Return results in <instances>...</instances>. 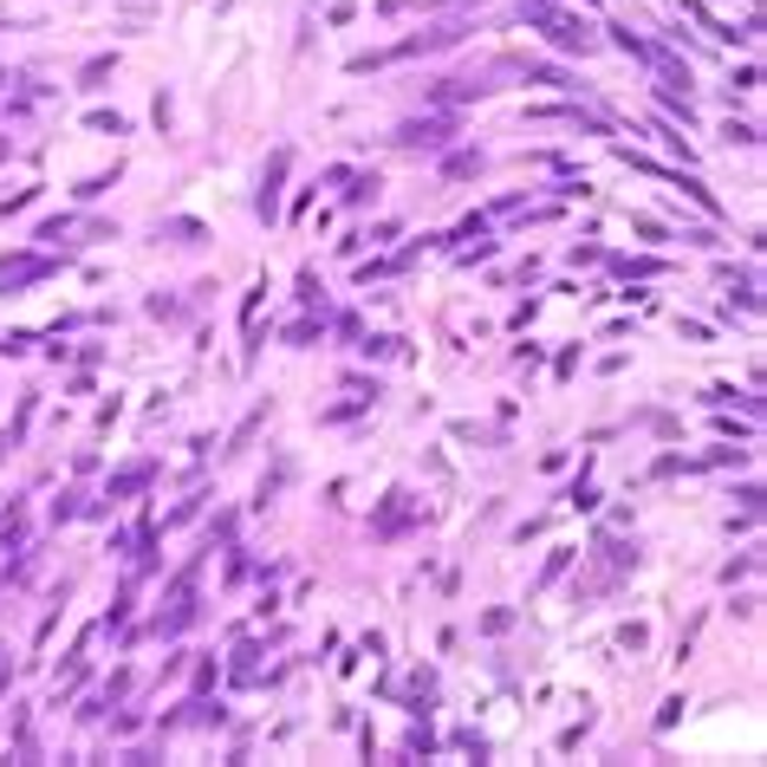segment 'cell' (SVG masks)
Segmentation results:
<instances>
[{
  "label": "cell",
  "mask_w": 767,
  "mask_h": 767,
  "mask_svg": "<svg viewBox=\"0 0 767 767\" xmlns=\"http://www.w3.org/2000/svg\"><path fill=\"white\" fill-rule=\"evenodd\" d=\"M442 138H449V118H410V124H397V143L404 150H423V143L436 150Z\"/></svg>",
  "instance_id": "1"
},
{
  "label": "cell",
  "mask_w": 767,
  "mask_h": 767,
  "mask_svg": "<svg viewBox=\"0 0 767 767\" xmlns=\"http://www.w3.org/2000/svg\"><path fill=\"white\" fill-rule=\"evenodd\" d=\"M280 176H286V150H274V163H267V176H261V196H254L261 221H274L280 215Z\"/></svg>",
  "instance_id": "2"
},
{
  "label": "cell",
  "mask_w": 767,
  "mask_h": 767,
  "mask_svg": "<svg viewBox=\"0 0 767 767\" xmlns=\"http://www.w3.org/2000/svg\"><path fill=\"white\" fill-rule=\"evenodd\" d=\"M40 274H46V261H13V267L0 261V286H20V280H40Z\"/></svg>",
  "instance_id": "3"
},
{
  "label": "cell",
  "mask_w": 767,
  "mask_h": 767,
  "mask_svg": "<svg viewBox=\"0 0 767 767\" xmlns=\"http://www.w3.org/2000/svg\"><path fill=\"white\" fill-rule=\"evenodd\" d=\"M397 527H404V494H391V507H384V514H377V534H384V540H391V534H397Z\"/></svg>",
  "instance_id": "4"
},
{
  "label": "cell",
  "mask_w": 767,
  "mask_h": 767,
  "mask_svg": "<svg viewBox=\"0 0 767 767\" xmlns=\"http://www.w3.org/2000/svg\"><path fill=\"white\" fill-rule=\"evenodd\" d=\"M143 482H150V469H131V475H118V482H111V494H138Z\"/></svg>",
  "instance_id": "5"
}]
</instances>
